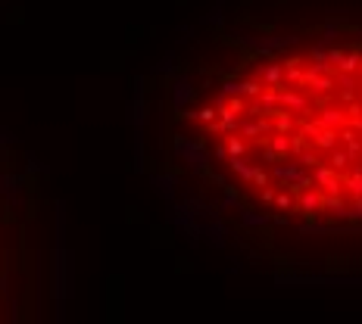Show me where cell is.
I'll list each match as a JSON object with an SVG mask.
<instances>
[{
  "instance_id": "cell-1",
  "label": "cell",
  "mask_w": 362,
  "mask_h": 324,
  "mask_svg": "<svg viewBox=\"0 0 362 324\" xmlns=\"http://www.w3.org/2000/svg\"><path fill=\"white\" fill-rule=\"evenodd\" d=\"M138 119L194 209L362 218V25L300 37L216 4L141 75Z\"/></svg>"
},
{
  "instance_id": "cell-2",
  "label": "cell",
  "mask_w": 362,
  "mask_h": 324,
  "mask_svg": "<svg viewBox=\"0 0 362 324\" xmlns=\"http://www.w3.org/2000/svg\"><path fill=\"white\" fill-rule=\"evenodd\" d=\"M10 244H6V231H4V212H0V324L6 321V306H10Z\"/></svg>"
}]
</instances>
